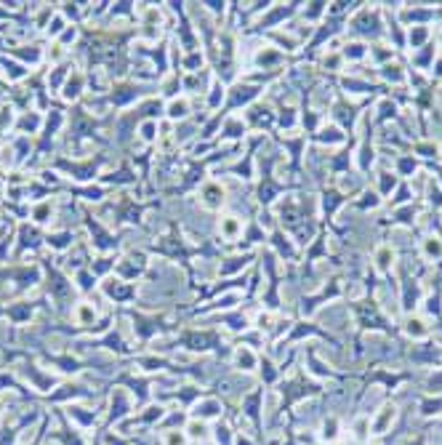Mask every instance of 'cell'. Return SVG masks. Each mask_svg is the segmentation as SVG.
Returning a JSON list of instances; mask_svg holds the SVG:
<instances>
[{
    "label": "cell",
    "instance_id": "cell-6",
    "mask_svg": "<svg viewBox=\"0 0 442 445\" xmlns=\"http://www.w3.org/2000/svg\"><path fill=\"white\" fill-rule=\"evenodd\" d=\"M187 437H192V440H205L208 437V427H205V421H200V419H192L187 424Z\"/></svg>",
    "mask_w": 442,
    "mask_h": 445
},
{
    "label": "cell",
    "instance_id": "cell-17",
    "mask_svg": "<svg viewBox=\"0 0 442 445\" xmlns=\"http://www.w3.org/2000/svg\"><path fill=\"white\" fill-rule=\"evenodd\" d=\"M429 392H442V374L429 379Z\"/></svg>",
    "mask_w": 442,
    "mask_h": 445
},
{
    "label": "cell",
    "instance_id": "cell-16",
    "mask_svg": "<svg viewBox=\"0 0 442 445\" xmlns=\"http://www.w3.org/2000/svg\"><path fill=\"white\" fill-rule=\"evenodd\" d=\"M424 38H426L424 29H418V27H416V29H410V43H413V48H416L418 43H424Z\"/></svg>",
    "mask_w": 442,
    "mask_h": 445
},
{
    "label": "cell",
    "instance_id": "cell-11",
    "mask_svg": "<svg viewBox=\"0 0 442 445\" xmlns=\"http://www.w3.org/2000/svg\"><path fill=\"white\" fill-rule=\"evenodd\" d=\"M405 330H408L410 336H426V333H429V328L424 325V320H418V317H410Z\"/></svg>",
    "mask_w": 442,
    "mask_h": 445
},
{
    "label": "cell",
    "instance_id": "cell-5",
    "mask_svg": "<svg viewBox=\"0 0 442 445\" xmlns=\"http://www.w3.org/2000/svg\"><path fill=\"white\" fill-rule=\"evenodd\" d=\"M189 115V101L187 99H173L168 104V118L171 120H184Z\"/></svg>",
    "mask_w": 442,
    "mask_h": 445
},
{
    "label": "cell",
    "instance_id": "cell-13",
    "mask_svg": "<svg viewBox=\"0 0 442 445\" xmlns=\"http://www.w3.org/2000/svg\"><path fill=\"white\" fill-rule=\"evenodd\" d=\"M336 429H339V424H336V419H328V421L322 424V440H328V442H330V440H336V437H339V432H336Z\"/></svg>",
    "mask_w": 442,
    "mask_h": 445
},
{
    "label": "cell",
    "instance_id": "cell-1",
    "mask_svg": "<svg viewBox=\"0 0 442 445\" xmlns=\"http://www.w3.org/2000/svg\"><path fill=\"white\" fill-rule=\"evenodd\" d=\"M192 408H195L192 419H200V421H216L224 416V402L218 397H200Z\"/></svg>",
    "mask_w": 442,
    "mask_h": 445
},
{
    "label": "cell",
    "instance_id": "cell-19",
    "mask_svg": "<svg viewBox=\"0 0 442 445\" xmlns=\"http://www.w3.org/2000/svg\"><path fill=\"white\" fill-rule=\"evenodd\" d=\"M437 75H442V61H439V64H437Z\"/></svg>",
    "mask_w": 442,
    "mask_h": 445
},
{
    "label": "cell",
    "instance_id": "cell-4",
    "mask_svg": "<svg viewBox=\"0 0 442 445\" xmlns=\"http://www.w3.org/2000/svg\"><path fill=\"white\" fill-rule=\"evenodd\" d=\"M394 416H397V408L394 405H384L381 408V416L373 421V434H384V429L394 421Z\"/></svg>",
    "mask_w": 442,
    "mask_h": 445
},
{
    "label": "cell",
    "instance_id": "cell-10",
    "mask_svg": "<svg viewBox=\"0 0 442 445\" xmlns=\"http://www.w3.org/2000/svg\"><path fill=\"white\" fill-rule=\"evenodd\" d=\"M424 251L429 258H439L442 256V243H439V237H426L424 240Z\"/></svg>",
    "mask_w": 442,
    "mask_h": 445
},
{
    "label": "cell",
    "instance_id": "cell-2",
    "mask_svg": "<svg viewBox=\"0 0 442 445\" xmlns=\"http://www.w3.org/2000/svg\"><path fill=\"white\" fill-rule=\"evenodd\" d=\"M232 363L237 370H245V374H253L256 365H259V357L250 352L248 347H235V355H232Z\"/></svg>",
    "mask_w": 442,
    "mask_h": 445
},
{
    "label": "cell",
    "instance_id": "cell-14",
    "mask_svg": "<svg viewBox=\"0 0 442 445\" xmlns=\"http://www.w3.org/2000/svg\"><path fill=\"white\" fill-rule=\"evenodd\" d=\"M155 131H157V123L155 120H146L141 126V139L144 141H155Z\"/></svg>",
    "mask_w": 442,
    "mask_h": 445
},
{
    "label": "cell",
    "instance_id": "cell-3",
    "mask_svg": "<svg viewBox=\"0 0 442 445\" xmlns=\"http://www.w3.org/2000/svg\"><path fill=\"white\" fill-rule=\"evenodd\" d=\"M218 230L227 240H237V237L243 235V219H240V216H221Z\"/></svg>",
    "mask_w": 442,
    "mask_h": 445
},
{
    "label": "cell",
    "instance_id": "cell-9",
    "mask_svg": "<svg viewBox=\"0 0 442 445\" xmlns=\"http://www.w3.org/2000/svg\"><path fill=\"white\" fill-rule=\"evenodd\" d=\"M80 88H83V75L69 78L67 86H64V99H75V96L80 94Z\"/></svg>",
    "mask_w": 442,
    "mask_h": 445
},
{
    "label": "cell",
    "instance_id": "cell-8",
    "mask_svg": "<svg viewBox=\"0 0 442 445\" xmlns=\"http://www.w3.org/2000/svg\"><path fill=\"white\" fill-rule=\"evenodd\" d=\"M229 432H232V429H229L227 424H218V427L213 429L216 445H221V442H224V445H235V434H229Z\"/></svg>",
    "mask_w": 442,
    "mask_h": 445
},
{
    "label": "cell",
    "instance_id": "cell-7",
    "mask_svg": "<svg viewBox=\"0 0 442 445\" xmlns=\"http://www.w3.org/2000/svg\"><path fill=\"white\" fill-rule=\"evenodd\" d=\"M203 203L208 205V208H218V205H224V200L221 198H216V195H224V190H216L213 184H208V187H203Z\"/></svg>",
    "mask_w": 442,
    "mask_h": 445
},
{
    "label": "cell",
    "instance_id": "cell-12",
    "mask_svg": "<svg viewBox=\"0 0 442 445\" xmlns=\"http://www.w3.org/2000/svg\"><path fill=\"white\" fill-rule=\"evenodd\" d=\"M165 445H187V432L184 429H171L165 432Z\"/></svg>",
    "mask_w": 442,
    "mask_h": 445
},
{
    "label": "cell",
    "instance_id": "cell-15",
    "mask_svg": "<svg viewBox=\"0 0 442 445\" xmlns=\"http://www.w3.org/2000/svg\"><path fill=\"white\" fill-rule=\"evenodd\" d=\"M384 75H386L389 80H402V72H399V67H392V64L384 67Z\"/></svg>",
    "mask_w": 442,
    "mask_h": 445
},
{
    "label": "cell",
    "instance_id": "cell-18",
    "mask_svg": "<svg viewBox=\"0 0 442 445\" xmlns=\"http://www.w3.org/2000/svg\"><path fill=\"white\" fill-rule=\"evenodd\" d=\"M235 445H256V442L250 440L245 432H237V434H235Z\"/></svg>",
    "mask_w": 442,
    "mask_h": 445
}]
</instances>
